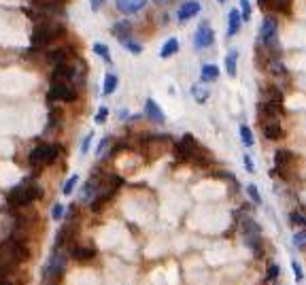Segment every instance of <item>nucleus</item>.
Segmentation results:
<instances>
[{
	"label": "nucleus",
	"mask_w": 306,
	"mask_h": 285,
	"mask_svg": "<svg viewBox=\"0 0 306 285\" xmlns=\"http://www.w3.org/2000/svg\"><path fill=\"white\" fill-rule=\"evenodd\" d=\"M43 198V188L32 181H24L22 185H15L9 194H7V202L9 207H17L24 209L28 205H32L34 200H40Z\"/></svg>",
	"instance_id": "obj_1"
},
{
	"label": "nucleus",
	"mask_w": 306,
	"mask_h": 285,
	"mask_svg": "<svg viewBox=\"0 0 306 285\" xmlns=\"http://www.w3.org/2000/svg\"><path fill=\"white\" fill-rule=\"evenodd\" d=\"M64 34V26L55 24V22H45V24H38L34 30H32V36H30V45L34 51L38 49H47L55 38H60Z\"/></svg>",
	"instance_id": "obj_2"
},
{
	"label": "nucleus",
	"mask_w": 306,
	"mask_h": 285,
	"mask_svg": "<svg viewBox=\"0 0 306 285\" xmlns=\"http://www.w3.org/2000/svg\"><path fill=\"white\" fill-rule=\"evenodd\" d=\"M66 260H68V253L53 249L45 270H43V285H57L62 281L64 270H66Z\"/></svg>",
	"instance_id": "obj_3"
},
{
	"label": "nucleus",
	"mask_w": 306,
	"mask_h": 285,
	"mask_svg": "<svg viewBox=\"0 0 306 285\" xmlns=\"http://www.w3.org/2000/svg\"><path fill=\"white\" fill-rule=\"evenodd\" d=\"M177 155L181 160H185V162H204L207 158H204V155H207V151H204L202 147H200V142L196 140V136L194 134H185L179 142H177Z\"/></svg>",
	"instance_id": "obj_4"
},
{
	"label": "nucleus",
	"mask_w": 306,
	"mask_h": 285,
	"mask_svg": "<svg viewBox=\"0 0 306 285\" xmlns=\"http://www.w3.org/2000/svg\"><path fill=\"white\" fill-rule=\"evenodd\" d=\"M57 153H60V147L53 145V142H40L30 151V164L34 168H45L49 164L55 162Z\"/></svg>",
	"instance_id": "obj_5"
},
{
	"label": "nucleus",
	"mask_w": 306,
	"mask_h": 285,
	"mask_svg": "<svg viewBox=\"0 0 306 285\" xmlns=\"http://www.w3.org/2000/svg\"><path fill=\"white\" fill-rule=\"evenodd\" d=\"M77 96L79 90L72 81H51L49 103H75Z\"/></svg>",
	"instance_id": "obj_6"
},
{
	"label": "nucleus",
	"mask_w": 306,
	"mask_h": 285,
	"mask_svg": "<svg viewBox=\"0 0 306 285\" xmlns=\"http://www.w3.org/2000/svg\"><path fill=\"white\" fill-rule=\"evenodd\" d=\"M276 30H279V22H276V17L266 15V19L261 22V28H259V45L266 47L268 51L276 43Z\"/></svg>",
	"instance_id": "obj_7"
},
{
	"label": "nucleus",
	"mask_w": 306,
	"mask_h": 285,
	"mask_svg": "<svg viewBox=\"0 0 306 285\" xmlns=\"http://www.w3.org/2000/svg\"><path fill=\"white\" fill-rule=\"evenodd\" d=\"M294 160H296V155L291 153V151H285V149H281V151H276V155H274V168L270 170V175H281V177H285V179H289V175H291V170H294Z\"/></svg>",
	"instance_id": "obj_8"
},
{
	"label": "nucleus",
	"mask_w": 306,
	"mask_h": 285,
	"mask_svg": "<svg viewBox=\"0 0 306 285\" xmlns=\"http://www.w3.org/2000/svg\"><path fill=\"white\" fill-rule=\"evenodd\" d=\"M215 43V32H213V28L209 22H202L198 26V30H196V36H194V47L196 49H209L211 45Z\"/></svg>",
	"instance_id": "obj_9"
},
{
	"label": "nucleus",
	"mask_w": 306,
	"mask_h": 285,
	"mask_svg": "<svg viewBox=\"0 0 306 285\" xmlns=\"http://www.w3.org/2000/svg\"><path fill=\"white\" fill-rule=\"evenodd\" d=\"M64 5H66V0H32V7L38 9V13H43L47 17L62 15Z\"/></svg>",
	"instance_id": "obj_10"
},
{
	"label": "nucleus",
	"mask_w": 306,
	"mask_h": 285,
	"mask_svg": "<svg viewBox=\"0 0 306 285\" xmlns=\"http://www.w3.org/2000/svg\"><path fill=\"white\" fill-rule=\"evenodd\" d=\"M261 132H264V138H268V140H281L285 136V130L279 119L261 121Z\"/></svg>",
	"instance_id": "obj_11"
},
{
	"label": "nucleus",
	"mask_w": 306,
	"mask_h": 285,
	"mask_svg": "<svg viewBox=\"0 0 306 285\" xmlns=\"http://www.w3.org/2000/svg\"><path fill=\"white\" fill-rule=\"evenodd\" d=\"M200 3L198 0H187V3H183L181 7H179V11H177V19L181 22V24H185L187 19H192V17H196L198 13H200Z\"/></svg>",
	"instance_id": "obj_12"
},
{
	"label": "nucleus",
	"mask_w": 306,
	"mask_h": 285,
	"mask_svg": "<svg viewBox=\"0 0 306 285\" xmlns=\"http://www.w3.org/2000/svg\"><path fill=\"white\" fill-rule=\"evenodd\" d=\"M70 258H75L77 262H90L96 258V249L92 245H75V247H70Z\"/></svg>",
	"instance_id": "obj_13"
},
{
	"label": "nucleus",
	"mask_w": 306,
	"mask_h": 285,
	"mask_svg": "<svg viewBox=\"0 0 306 285\" xmlns=\"http://www.w3.org/2000/svg\"><path fill=\"white\" fill-rule=\"evenodd\" d=\"M145 115H147L151 121H155V124H164L166 121L164 111L159 109V105L153 100V98H149V100L145 103Z\"/></svg>",
	"instance_id": "obj_14"
},
{
	"label": "nucleus",
	"mask_w": 306,
	"mask_h": 285,
	"mask_svg": "<svg viewBox=\"0 0 306 285\" xmlns=\"http://www.w3.org/2000/svg\"><path fill=\"white\" fill-rule=\"evenodd\" d=\"M147 7V0H117V9L126 15H132Z\"/></svg>",
	"instance_id": "obj_15"
},
{
	"label": "nucleus",
	"mask_w": 306,
	"mask_h": 285,
	"mask_svg": "<svg viewBox=\"0 0 306 285\" xmlns=\"http://www.w3.org/2000/svg\"><path fill=\"white\" fill-rule=\"evenodd\" d=\"M240 26H242V13L238 9H232L230 15H228V36H236L240 32Z\"/></svg>",
	"instance_id": "obj_16"
},
{
	"label": "nucleus",
	"mask_w": 306,
	"mask_h": 285,
	"mask_svg": "<svg viewBox=\"0 0 306 285\" xmlns=\"http://www.w3.org/2000/svg\"><path fill=\"white\" fill-rule=\"evenodd\" d=\"M47 60H49L53 66L66 64V62H70V51H68V49H53V51L47 53Z\"/></svg>",
	"instance_id": "obj_17"
},
{
	"label": "nucleus",
	"mask_w": 306,
	"mask_h": 285,
	"mask_svg": "<svg viewBox=\"0 0 306 285\" xmlns=\"http://www.w3.org/2000/svg\"><path fill=\"white\" fill-rule=\"evenodd\" d=\"M247 245L251 247V251L257 258L264 255V238H261V234H247Z\"/></svg>",
	"instance_id": "obj_18"
},
{
	"label": "nucleus",
	"mask_w": 306,
	"mask_h": 285,
	"mask_svg": "<svg viewBox=\"0 0 306 285\" xmlns=\"http://www.w3.org/2000/svg\"><path fill=\"white\" fill-rule=\"evenodd\" d=\"M98 192H100V190H98L96 177L87 179V181H85V188H83V194H81V200H83V202H92V198H94Z\"/></svg>",
	"instance_id": "obj_19"
},
{
	"label": "nucleus",
	"mask_w": 306,
	"mask_h": 285,
	"mask_svg": "<svg viewBox=\"0 0 306 285\" xmlns=\"http://www.w3.org/2000/svg\"><path fill=\"white\" fill-rule=\"evenodd\" d=\"M217 77H219V66H215V64H204L202 66V70H200V81L202 83H211Z\"/></svg>",
	"instance_id": "obj_20"
},
{
	"label": "nucleus",
	"mask_w": 306,
	"mask_h": 285,
	"mask_svg": "<svg viewBox=\"0 0 306 285\" xmlns=\"http://www.w3.org/2000/svg\"><path fill=\"white\" fill-rule=\"evenodd\" d=\"M236 62H238V51L236 49H230L228 55H226V70H228L230 77H236V70H238Z\"/></svg>",
	"instance_id": "obj_21"
},
{
	"label": "nucleus",
	"mask_w": 306,
	"mask_h": 285,
	"mask_svg": "<svg viewBox=\"0 0 306 285\" xmlns=\"http://www.w3.org/2000/svg\"><path fill=\"white\" fill-rule=\"evenodd\" d=\"M179 51V38H174V36H170L164 45H162V51H159V55L166 60V58H170V55H174Z\"/></svg>",
	"instance_id": "obj_22"
},
{
	"label": "nucleus",
	"mask_w": 306,
	"mask_h": 285,
	"mask_svg": "<svg viewBox=\"0 0 306 285\" xmlns=\"http://www.w3.org/2000/svg\"><path fill=\"white\" fill-rule=\"evenodd\" d=\"M113 34L117 36V40H124L128 36H132V26H130L128 22H119L113 26Z\"/></svg>",
	"instance_id": "obj_23"
},
{
	"label": "nucleus",
	"mask_w": 306,
	"mask_h": 285,
	"mask_svg": "<svg viewBox=\"0 0 306 285\" xmlns=\"http://www.w3.org/2000/svg\"><path fill=\"white\" fill-rule=\"evenodd\" d=\"M192 96H194V100H196L198 105H204V103L209 100L211 92H209V88H202L200 83H196V85H192Z\"/></svg>",
	"instance_id": "obj_24"
},
{
	"label": "nucleus",
	"mask_w": 306,
	"mask_h": 285,
	"mask_svg": "<svg viewBox=\"0 0 306 285\" xmlns=\"http://www.w3.org/2000/svg\"><path fill=\"white\" fill-rule=\"evenodd\" d=\"M117 85H119L117 75L107 73V77H105V85H102V94H105V96H111L115 90H117Z\"/></svg>",
	"instance_id": "obj_25"
},
{
	"label": "nucleus",
	"mask_w": 306,
	"mask_h": 285,
	"mask_svg": "<svg viewBox=\"0 0 306 285\" xmlns=\"http://www.w3.org/2000/svg\"><path fill=\"white\" fill-rule=\"evenodd\" d=\"M240 228H242L244 236H247V234H261V228H259V223H257L253 217H244L242 223H240Z\"/></svg>",
	"instance_id": "obj_26"
},
{
	"label": "nucleus",
	"mask_w": 306,
	"mask_h": 285,
	"mask_svg": "<svg viewBox=\"0 0 306 285\" xmlns=\"http://www.w3.org/2000/svg\"><path fill=\"white\" fill-rule=\"evenodd\" d=\"M121 43V47H126L130 53H134V55H138L140 51H142V45L140 43H136L132 36H128V38H124V40H119Z\"/></svg>",
	"instance_id": "obj_27"
},
{
	"label": "nucleus",
	"mask_w": 306,
	"mask_h": 285,
	"mask_svg": "<svg viewBox=\"0 0 306 285\" xmlns=\"http://www.w3.org/2000/svg\"><path fill=\"white\" fill-rule=\"evenodd\" d=\"M240 138H242V142L247 147H253V142H255V138H253V130L247 124H242L240 126Z\"/></svg>",
	"instance_id": "obj_28"
},
{
	"label": "nucleus",
	"mask_w": 306,
	"mask_h": 285,
	"mask_svg": "<svg viewBox=\"0 0 306 285\" xmlns=\"http://www.w3.org/2000/svg\"><path fill=\"white\" fill-rule=\"evenodd\" d=\"M94 53L100 55L102 60H105L107 64H111V53H109V45H105V43H94Z\"/></svg>",
	"instance_id": "obj_29"
},
{
	"label": "nucleus",
	"mask_w": 306,
	"mask_h": 285,
	"mask_svg": "<svg viewBox=\"0 0 306 285\" xmlns=\"http://www.w3.org/2000/svg\"><path fill=\"white\" fill-rule=\"evenodd\" d=\"M247 196H249V200L253 202V205H261V202H264V200H261V194H259V190H257V185H247Z\"/></svg>",
	"instance_id": "obj_30"
},
{
	"label": "nucleus",
	"mask_w": 306,
	"mask_h": 285,
	"mask_svg": "<svg viewBox=\"0 0 306 285\" xmlns=\"http://www.w3.org/2000/svg\"><path fill=\"white\" fill-rule=\"evenodd\" d=\"M77 183H79V175H72L64 185H62V194L64 196H70L72 192H75V188H77Z\"/></svg>",
	"instance_id": "obj_31"
},
{
	"label": "nucleus",
	"mask_w": 306,
	"mask_h": 285,
	"mask_svg": "<svg viewBox=\"0 0 306 285\" xmlns=\"http://www.w3.org/2000/svg\"><path fill=\"white\" fill-rule=\"evenodd\" d=\"M289 221H291V226H300V228H306V215H302V213H298V211L289 213Z\"/></svg>",
	"instance_id": "obj_32"
},
{
	"label": "nucleus",
	"mask_w": 306,
	"mask_h": 285,
	"mask_svg": "<svg viewBox=\"0 0 306 285\" xmlns=\"http://www.w3.org/2000/svg\"><path fill=\"white\" fill-rule=\"evenodd\" d=\"M281 275V266L279 264H270L268 270H266V281H276Z\"/></svg>",
	"instance_id": "obj_33"
},
{
	"label": "nucleus",
	"mask_w": 306,
	"mask_h": 285,
	"mask_svg": "<svg viewBox=\"0 0 306 285\" xmlns=\"http://www.w3.org/2000/svg\"><path fill=\"white\" fill-rule=\"evenodd\" d=\"M294 245H296V249H306V228L302 232L294 234Z\"/></svg>",
	"instance_id": "obj_34"
},
{
	"label": "nucleus",
	"mask_w": 306,
	"mask_h": 285,
	"mask_svg": "<svg viewBox=\"0 0 306 285\" xmlns=\"http://www.w3.org/2000/svg\"><path fill=\"white\" fill-rule=\"evenodd\" d=\"M240 13H242V22L251 19V3L249 0H240Z\"/></svg>",
	"instance_id": "obj_35"
},
{
	"label": "nucleus",
	"mask_w": 306,
	"mask_h": 285,
	"mask_svg": "<svg viewBox=\"0 0 306 285\" xmlns=\"http://www.w3.org/2000/svg\"><path fill=\"white\" fill-rule=\"evenodd\" d=\"M107 117H109V109H107V107H100L98 113H96V117H94V121H96V124H105Z\"/></svg>",
	"instance_id": "obj_36"
},
{
	"label": "nucleus",
	"mask_w": 306,
	"mask_h": 285,
	"mask_svg": "<svg viewBox=\"0 0 306 285\" xmlns=\"http://www.w3.org/2000/svg\"><path fill=\"white\" fill-rule=\"evenodd\" d=\"M92 138H94V132H90V134H87V136L81 140V153H83V155L90 151V147H92Z\"/></svg>",
	"instance_id": "obj_37"
},
{
	"label": "nucleus",
	"mask_w": 306,
	"mask_h": 285,
	"mask_svg": "<svg viewBox=\"0 0 306 285\" xmlns=\"http://www.w3.org/2000/svg\"><path fill=\"white\" fill-rule=\"evenodd\" d=\"M291 268H294V275H296V281L298 283H302V279H304V270H302V266H300V262H291Z\"/></svg>",
	"instance_id": "obj_38"
},
{
	"label": "nucleus",
	"mask_w": 306,
	"mask_h": 285,
	"mask_svg": "<svg viewBox=\"0 0 306 285\" xmlns=\"http://www.w3.org/2000/svg\"><path fill=\"white\" fill-rule=\"evenodd\" d=\"M51 217L57 221V219H62L64 217V205H53L51 209Z\"/></svg>",
	"instance_id": "obj_39"
},
{
	"label": "nucleus",
	"mask_w": 306,
	"mask_h": 285,
	"mask_svg": "<svg viewBox=\"0 0 306 285\" xmlns=\"http://www.w3.org/2000/svg\"><path fill=\"white\" fill-rule=\"evenodd\" d=\"M242 162H244L247 173H255V164H253V160H251V155H249V153H244V155H242Z\"/></svg>",
	"instance_id": "obj_40"
},
{
	"label": "nucleus",
	"mask_w": 306,
	"mask_h": 285,
	"mask_svg": "<svg viewBox=\"0 0 306 285\" xmlns=\"http://www.w3.org/2000/svg\"><path fill=\"white\" fill-rule=\"evenodd\" d=\"M109 142H111V138H109V136L100 140V145H98V155H102V153L107 151V147H109Z\"/></svg>",
	"instance_id": "obj_41"
},
{
	"label": "nucleus",
	"mask_w": 306,
	"mask_h": 285,
	"mask_svg": "<svg viewBox=\"0 0 306 285\" xmlns=\"http://www.w3.org/2000/svg\"><path fill=\"white\" fill-rule=\"evenodd\" d=\"M102 5H105V0H92V11H98Z\"/></svg>",
	"instance_id": "obj_42"
},
{
	"label": "nucleus",
	"mask_w": 306,
	"mask_h": 285,
	"mask_svg": "<svg viewBox=\"0 0 306 285\" xmlns=\"http://www.w3.org/2000/svg\"><path fill=\"white\" fill-rule=\"evenodd\" d=\"M153 3H157V5H168L170 0H153Z\"/></svg>",
	"instance_id": "obj_43"
},
{
	"label": "nucleus",
	"mask_w": 306,
	"mask_h": 285,
	"mask_svg": "<svg viewBox=\"0 0 306 285\" xmlns=\"http://www.w3.org/2000/svg\"><path fill=\"white\" fill-rule=\"evenodd\" d=\"M217 3H221V5H223V3H226V0H217Z\"/></svg>",
	"instance_id": "obj_44"
}]
</instances>
